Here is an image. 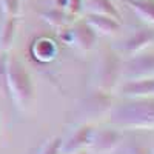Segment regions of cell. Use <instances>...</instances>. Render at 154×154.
<instances>
[{
    "instance_id": "6da1fadb",
    "label": "cell",
    "mask_w": 154,
    "mask_h": 154,
    "mask_svg": "<svg viewBox=\"0 0 154 154\" xmlns=\"http://www.w3.org/2000/svg\"><path fill=\"white\" fill-rule=\"evenodd\" d=\"M111 122L128 130H154V99H136L114 108Z\"/></svg>"
},
{
    "instance_id": "7a4b0ae2",
    "label": "cell",
    "mask_w": 154,
    "mask_h": 154,
    "mask_svg": "<svg viewBox=\"0 0 154 154\" xmlns=\"http://www.w3.org/2000/svg\"><path fill=\"white\" fill-rule=\"evenodd\" d=\"M6 80H8V94L16 102L20 109H28L35 97L34 85L29 72L16 57L6 59Z\"/></svg>"
},
{
    "instance_id": "3957f363",
    "label": "cell",
    "mask_w": 154,
    "mask_h": 154,
    "mask_svg": "<svg viewBox=\"0 0 154 154\" xmlns=\"http://www.w3.org/2000/svg\"><path fill=\"white\" fill-rule=\"evenodd\" d=\"M122 60L120 57L111 49H103L100 53L99 59L96 60V65L93 69L91 82L93 86L99 93H109L117 85L122 75Z\"/></svg>"
},
{
    "instance_id": "277c9868",
    "label": "cell",
    "mask_w": 154,
    "mask_h": 154,
    "mask_svg": "<svg viewBox=\"0 0 154 154\" xmlns=\"http://www.w3.org/2000/svg\"><path fill=\"white\" fill-rule=\"evenodd\" d=\"M60 37L63 38L65 43H69L79 51L93 49L97 42V34L85 20L74 23L68 29H63V34H60Z\"/></svg>"
},
{
    "instance_id": "5b68a950",
    "label": "cell",
    "mask_w": 154,
    "mask_h": 154,
    "mask_svg": "<svg viewBox=\"0 0 154 154\" xmlns=\"http://www.w3.org/2000/svg\"><path fill=\"white\" fill-rule=\"evenodd\" d=\"M122 75L126 82L131 80H143L154 77V54L139 56L131 59L130 62L122 66Z\"/></svg>"
},
{
    "instance_id": "8992f818",
    "label": "cell",
    "mask_w": 154,
    "mask_h": 154,
    "mask_svg": "<svg viewBox=\"0 0 154 154\" xmlns=\"http://www.w3.org/2000/svg\"><path fill=\"white\" fill-rule=\"evenodd\" d=\"M93 128L91 126H80L79 130H75L74 134L66 140L62 142L60 154H77L86 148H89L93 140Z\"/></svg>"
},
{
    "instance_id": "52a82bcc",
    "label": "cell",
    "mask_w": 154,
    "mask_h": 154,
    "mask_svg": "<svg viewBox=\"0 0 154 154\" xmlns=\"http://www.w3.org/2000/svg\"><path fill=\"white\" fill-rule=\"evenodd\" d=\"M119 143H120V134L114 130H106V131L93 134V140L89 148L99 154H108L117 148Z\"/></svg>"
},
{
    "instance_id": "ba28073f",
    "label": "cell",
    "mask_w": 154,
    "mask_h": 154,
    "mask_svg": "<svg viewBox=\"0 0 154 154\" xmlns=\"http://www.w3.org/2000/svg\"><path fill=\"white\" fill-rule=\"evenodd\" d=\"M152 43H154V31L152 29H140L136 34H133L123 43L122 49H123V53H126V54L136 56L139 53H142V51H145Z\"/></svg>"
},
{
    "instance_id": "9c48e42d",
    "label": "cell",
    "mask_w": 154,
    "mask_h": 154,
    "mask_svg": "<svg viewBox=\"0 0 154 154\" xmlns=\"http://www.w3.org/2000/svg\"><path fill=\"white\" fill-rule=\"evenodd\" d=\"M122 94L133 99H154V77L126 82L122 86Z\"/></svg>"
},
{
    "instance_id": "30bf717a",
    "label": "cell",
    "mask_w": 154,
    "mask_h": 154,
    "mask_svg": "<svg viewBox=\"0 0 154 154\" xmlns=\"http://www.w3.org/2000/svg\"><path fill=\"white\" fill-rule=\"evenodd\" d=\"M85 22L94 29L96 34L100 35H109L120 29V20H116L109 16H100V14H88Z\"/></svg>"
},
{
    "instance_id": "8fae6325",
    "label": "cell",
    "mask_w": 154,
    "mask_h": 154,
    "mask_svg": "<svg viewBox=\"0 0 154 154\" xmlns=\"http://www.w3.org/2000/svg\"><path fill=\"white\" fill-rule=\"evenodd\" d=\"M83 8L88 11V14L109 16L116 20H120V12L112 5L111 0H86Z\"/></svg>"
},
{
    "instance_id": "7c38bea8",
    "label": "cell",
    "mask_w": 154,
    "mask_h": 154,
    "mask_svg": "<svg viewBox=\"0 0 154 154\" xmlns=\"http://www.w3.org/2000/svg\"><path fill=\"white\" fill-rule=\"evenodd\" d=\"M40 16L49 26H53L54 29H65L72 20V17L68 12L60 9V8H53V9L43 11Z\"/></svg>"
},
{
    "instance_id": "4fadbf2b",
    "label": "cell",
    "mask_w": 154,
    "mask_h": 154,
    "mask_svg": "<svg viewBox=\"0 0 154 154\" xmlns=\"http://www.w3.org/2000/svg\"><path fill=\"white\" fill-rule=\"evenodd\" d=\"M19 19L17 17H5L0 25V51H6L11 48V43L16 37Z\"/></svg>"
},
{
    "instance_id": "5bb4252c",
    "label": "cell",
    "mask_w": 154,
    "mask_h": 154,
    "mask_svg": "<svg viewBox=\"0 0 154 154\" xmlns=\"http://www.w3.org/2000/svg\"><path fill=\"white\" fill-rule=\"evenodd\" d=\"M126 5L145 23L154 25V0H126Z\"/></svg>"
},
{
    "instance_id": "9a60e30c",
    "label": "cell",
    "mask_w": 154,
    "mask_h": 154,
    "mask_svg": "<svg viewBox=\"0 0 154 154\" xmlns=\"http://www.w3.org/2000/svg\"><path fill=\"white\" fill-rule=\"evenodd\" d=\"M0 9L5 17H17L20 11V0H0Z\"/></svg>"
},
{
    "instance_id": "2e32d148",
    "label": "cell",
    "mask_w": 154,
    "mask_h": 154,
    "mask_svg": "<svg viewBox=\"0 0 154 154\" xmlns=\"http://www.w3.org/2000/svg\"><path fill=\"white\" fill-rule=\"evenodd\" d=\"M62 148V139L60 137H51L42 145L37 154H60Z\"/></svg>"
},
{
    "instance_id": "e0dca14e",
    "label": "cell",
    "mask_w": 154,
    "mask_h": 154,
    "mask_svg": "<svg viewBox=\"0 0 154 154\" xmlns=\"http://www.w3.org/2000/svg\"><path fill=\"white\" fill-rule=\"evenodd\" d=\"M0 94H8V80H6V59H0Z\"/></svg>"
},
{
    "instance_id": "ac0fdd59",
    "label": "cell",
    "mask_w": 154,
    "mask_h": 154,
    "mask_svg": "<svg viewBox=\"0 0 154 154\" xmlns=\"http://www.w3.org/2000/svg\"><path fill=\"white\" fill-rule=\"evenodd\" d=\"M83 9V0H66L65 11L71 17H77Z\"/></svg>"
},
{
    "instance_id": "d6986e66",
    "label": "cell",
    "mask_w": 154,
    "mask_h": 154,
    "mask_svg": "<svg viewBox=\"0 0 154 154\" xmlns=\"http://www.w3.org/2000/svg\"><path fill=\"white\" fill-rule=\"evenodd\" d=\"M123 154H149V152L140 145H128L123 149Z\"/></svg>"
},
{
    "instance_id": "ffe728a7",
    "label": "cell",
    "mask_w": 154,
    "mask_h": 154,
    "mask_svg": "<svg viewBox=\"0 0 154 154\" xmlns=\"http://www.w3.org/2000/svg\"><path fill=\"white\" fill-rule=\"evenodd\" d=\"M77 154H86V152H83V151H80V152H77Z\"/></svg>"
},
{
    "instance_id": "44dd1931",
    "label": "cell",
    "mask_w": 154,
    "mask_h": 154,
    "mask_svg": "<svg viewBox=\"0 0 154 154\" xmlns=\"http://www.w3.org/2000/svg\"><path fill=\"white\" fill-rule=\"evenodd\" d=\"M151 154H154V148H152V151H151Z\"/></svg>"
}]
</instances>
